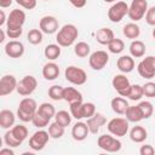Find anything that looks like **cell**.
Instances as JSON below:
<instances>
[{"mask_svg": "<svg viewBox=\"0 0 155 155\" xmlns=\"http://www.w3.org/2000/svg\"><path fill=\"white\" fill-rule=\"evenodd\" d=\"M130 54L133 58H142L145 54V45L143 41L140 40H132V42L130 44Z\"/></svg>", "mask_w": 155, "mask_h": 155, "instance_id": "26", "label": "cell"}, {"mask_svg": "<svg viewBox=\"0 0 155 155\" xmlns=\"http://www.w3.org/2000/svg\"><path fill=\"white\" fill-rule=\"evenodd\" d=\"M74 53L78 57H80V58H85V57H87V56L91 54V47H90V45L87 42L79 41L74 46Z\"/></svg>", "mask_w": 155, "mask_h": 155, "instance_id": "30", "label": "cell"}, {"mask_svg": "<svg viewBox=\"0 0 155 155\" xmlns=\"http://www.w3.org/2000/svg\"><path fill=\"white\" fill-rule=\"evenodd\" d=\"M71 117H73L71 114L68 113L67 110H59L54 115V121L58 122L63 127H68L71 124Z\"/></svg>", "mask_w": 155, "mask_h": 155, "instance_id": "32", "label": "cell"}, {"mask_svg": "<svg viewBox=\"0 0 155 155\" xmlns=\"http://www.w3.org/2000/svg\"><path fill=\"white\" fill-rule=\"evenodd\" d=\"M86 124L88 126L90 133L97 134L99 132V128L107 124V119H105V116L102 113H96L93 116H91V117L87 119Z\"/></svg>", "mask_w": 155, "mask_h": 155, "instance_id": "17", "label": "cell"}, {"mask_svg": "<svg viewBox=\"0 0 155 155\" xmlns=\"http://www.w3.org/2000/svg\"><path fill=\"white\" fill-rule=\"evenodd\" d=\"M38 113H40L42 116H45V117H47L48 120H51V119L54 117V115H56V109H54L53 104L47 103V102H44V103H41V104L38 107Z\"/></svg>", "mask_w": 155, "mask_h": 155, "instance_id": "31", "label": "cell"}, {"mask_svg": "<svg viewBox=\"0 0 155 155\" xmlns=\"http://www.w3.org/2000/svg\"><path fill=\"white\" fill-rule=\"evenodd\" d=\"M13 0H0V7L1 8H7L12 5Z\"/></svg>", "mask_w": 155, "mask_h": 155, "instance_id": "51", "label": "cell"}, {"mask_svg": "<svg viewBox=\"0 0 155 155\" xmlns=\"http://www.w3.org/2000/svg\"><path fill=\"white\" fill-rule=\"evenodd\" d=\"M107 46H108L109 52H111L114 54H119L125 50V42L121 39H117V38H114Z\"/></svg>", "mask_w": 155, "mask_h": 155, "instance_id": "34", "label": "cell"}, {"mask_svg": "<svg viewBox=\"0 0 155 155\" xmlns=\"http://www.w3.org/2000/svg\"><path fill=\"white\" fill-rule=\"evenodd\" d=\"M11 132L13 133V136L18 139V140H21L22 143L27 139V137H28V128L24 126V125H21V124H18V125H13L11 128Z\"/></svg>", "mask_w": 155, "mask_h": 155, "instance_id": "33", "label": "cell"}, {"mask_svg": "<svg viewBox=\"0 0 155 155\" xmlns=\"http://www.w3.org/2000/svg\"><path fill=\"white\" fill-rule=\"evenodd\" d=\"M137 71L144 79H153L155 76V57L148 56L143 58L137 65Z\"/></svg>", "mask_w": 155, "mask_h": 155, "instance_id": "9", "label": "cell"}, {"mask_svg": "<svg viewBox=\"0 0 155 155\" xmlns=\"http://www.w3.org/2000/svg\"><path fill=\"white\" fill-rule=\"evenodd\" d=\"M25 23V12L19 8H15L10 12L6 22V29H22Z\"/></svg>", "mask_w": 155, "mask_h": 155, "instance_id": "12", "label": "cell"}, {"mask_svg": "<svg viewBox=\"0 0 155 155\" xmlns=\"http://www.w3.org/2000/svg\"><path fill=\"white\" fill-rule=\"evenodd\" d=\"M128 13V5L125 1H116L114 2L110 8L108 10V18L113 23H119L124 19L125 16Z\"/></svg>", "mask_w": 155, "mask_h": 155, "instance_id": "7", "label": "cell"}, {"mask_svg": "<svg viewBox=\"0 0 155 155\" xmlns=\"http://www.w3.org/2000/svg\"><path fill=\"white\" fill-rule=\"evenodd\" d=\"M116 67L124 74L131 73L134 69V59H133V57L131 54L130 56L128 54H124V56H121V57L117 58Z\"/></svg>", "mask_w": 155, "mask_h": 155, "instance_id": "19", "label": "cell"}, {"mask_svg": "<svg viewBox=\"0 0 155 155\" xmlns=\"http://www.w3.org/2000/svg\"><path fill=\"white\" fill-rule=\"evenodd\" d=\"M36 110H38L36 102L30 97H25L19 102L17 109V117L23 122H29V121L31 122Z\"/></svg>", "mask_w": 155, "mask_h": 155, "instance_id": "2", "label": "cell"}, {"mask_svg": "<svg viewBox=\"0 0 155 155\" xmlns=\"http://www.w3.org/2000/svg\"><path fill=\"white\" fill-rule=\"evenodd\" d=\"M5 35H6V30L5 29H0V42L5 41Z\"/></svg>", "mask_w": 155, "mask_h": 155, "instance_id": "53", "label": "cell"}, {"mask_svg": "<svg viewBox=\"0 0 155 155\" xmlns=\"http://www.w3.org/2000/svg\"><path fill=\"white\" fill-rule=\"evenodd\" d=\"M5 30H6V35L13 40L18 39L23 33V29H5Z\"/></svg>", "mask_w": 155, "mask_h": 155, "instance_id": "48", "label": "cell"}, {"mask_svg": "<svg viewBox=\"0 0 155 155\" xmlns=\"http://www.w3.org/2000/svg\"><path fill=\"white\" fill-rule=\"evenodd\" d=\"M130 138L134 143H143L148 138V132L143 126H133L130 131Z\"/></svg>", "mask_w": 155, "mask_h": 155, "instance_id": "25", "label": "cell"}, {"mask_svg": "<svg viewBox=\"0 0 155 155\" xmlns=\"http://www.w3.org/2000/svg\"><path fill=\"white\" fill-rule=\"evenodd\" d=\"M139 154L140 155H154L155 154V148L150 144H144L139 148Z\"/></svg>", "mask_w": 155, "mask_h": 155, "instance_id": "47", "label": "cell"}, {"mask_svg": "<svg viewBox=\"0 0 155 155\" xmlns=\"http://www.w3.org/2000/svg\"><path fill=\"white\" fill-rule=\"evenodd\" d=\"M109 62V54L103 51L98 50L90 54L88 57V64L93 70H102Z\"/></svg>", "mask_w": 155, "mask_h": 155, "instance_id": "11", "label": "cell"}, {"mask_svg": "<svg viewBox=\"0 0 155 155\" xmlns=\"http://www.w3.org/2000/svg\"><path fill=\"white\" fill-rule=\"evenodd\" d=\"M107 128L110 134L115 137H124L128 132V120L125 117H114L107 124Z\"/></svg>", "mask_w": 155, "mask_h": 155, "instance_id": "6", "label": "cell"}, {"mask_svg": "<svg viewBox=\"0 0 155 155\" xmlns=\"http://www.w3.org/2000/svg\"><path fill=\"white\" fill-rule=\"evenodd\" d=\"M16 121V115L8 109H2L0 111V127L4 130H10Z\"/></svg>", "mask_w": 155, "mask_h": 155, "instance_id": "20", "label": "cell"}, {"mask_svg": "<svg viewBox=\"0 0 155 155\" xmlns=\"http://www.w3.org/2000/svg\"><path fill=\"white\" fill-rule=\"evenodd\" d=\"M17 85H18V81L13 75L11 74L4 75L0 80V96L5 97L7 94H11L17 88Z\"/></svg>", "mask_w": 155, "mask_h": 155, "instance_id": "14", "label": "cell"}, {"mask_svg": "<svg viewBox=\"0 0 155 155\" xmlns=\"http://www.w3.org/2000/svg\"><path fill=\"white\" fill-rule=\"evenodd\" d=\"M144 17H145V22H147L149 25L155 27V6L149 7Z\"/></svg>", "mask_w": 155, "mask_h": 155, "instance_id": "45", "label": "cell"}, {"mask_svg": "<svg viewBox=\"0 0 155 155\" xmlns=\"http://www.w3.org/2000/svg\"><path fill=\"white\" fill-rule=\"evenodd\" d=\"M122 34L124 36H126L127 39H131V40H136L139 38L140 35V28L137 23L134 22H131V23H127L124 25L122 28Z\"/></svg>", "mask_w": 155, "mask_h": 155, "instance_id": "24", "label": "cell"}, {"mask_svg": "<svg viewBox=\"0 0 155 155\" xmlns=\"http://www.w3.org/2000/svg\"><path fill=\"white\" fill-rule=\"evenodd\" d=\"M64 78L67 81H69L70 84L76 85V86H81V85L86 84V81H87L86 71L79 67H75V65H69L65 68Z\"/></svg>", "mask_w": 155, "mask_h": 155, "instance_id": "3", "label": "cell"}, {"mask_svg": "<svg viewBox=\"0 0 155 155\" xmlns=\"http://www.w3.org/2000/svg\"><path fill=\"white\" fill-rule=\"evenodd\" d=\"M96 114V105L91 102H85L82 103V117L88 119Z\"/></svg>", "mask_w": 155, "mask_h": 155, "instance_id": "43", "label": "cell"}, {"mask_svg": "<svg viewBox=\"0 0 155 155\" xmlns=\"http://www.w3.org/2000/svg\"><path fill=\"white\" fill-rule=\"evenodd\" d=\"M63 90H64L63 86L53 85L48 88V97L52 101H62L63 99Z\"/></svg>", "mask_w": 155, "mask_h": 155, "instance_id": "38", "label": "cell"}, {"mask_svg": "<svg viewBox=\"0 0 155 155\" xmlns=\"http://www.w3.org/2000/svg\"><path fill=\"white\" fill-rule=\"evenodd\" d=\"M111 85H113L114 90H115L121 97H127V96H128L131 84H130L128 78H126V75H125L124 73H122V74H116V75L113 78V80H111Z\"/></svg>", "mask_w": 155, "mask_h": 155, "instance_id": "13", "label": "cell"}, {"mask_svg": "<svg viewBox=\"0 0 155 155\" xmlns=\"http://www.w3.org/2000/svg\"><path fill=\"white\" fill-rule=\"evenodd\" d=\"M31 124L35 126V127H38V128H44V127H46L48 124H50V120L47 119V117H45V116H42L40 113H38V110H36V113H35V115H34V117H33V120H31Z\"/></svg>", "mask_w": 155, "mask_h": 155, "instance_id": "42", "label": "cell"}, {"mask_svg": "<svg viewBox=\"0 0 155 155\" xmlns=\"http://www.w3.org/2000/svg\"><path fill=\"white\" fill-rule=\"evenodd\" d=\"M50 133L48 131H45V130H39L36 131L30 138H29V147L31 150L34 151H39V150H42L46 144L48 143V139H50Z\"/></svg>", "mask_w": 155, "mask_h": 155, "instance_id": "10", "label": "cell"}, {"mask_svg": "<svg viewBox=\"0 0 155 155\" xmlns=\"http://www.w3.org/2000/svg\"><path fill=\"white\" fill-rule=\"evenodd\" d=\"M69 2L75 7V8H82L86 6L87 0H69Z\"/></svg>", "mask_w": 155, "mask_h": 155, "instance_id": "49", "label": "cell"}, {"mask_svg": "<svg viewBox=\"0 0 155 155\" xmlns=\"http://www.w3.org/2000/svg\"><path fill=\"white\" fill-rule=\"evenodd\" d=\"M16 2L21 6V7H23V8H25V10H33V8H35L36 7V0H16Z\"/></svg>", "mask_w": 155, "mask_h": 155, "instance_id": "46", "label": "cell"}, {"mask_svg": "<svg viewBox=\"0 0 155 155\" xmlns=\"http://www.w3.org/2000/svg\"><path fill=\"white\" fill-rule=\"evenodd\" d=\"M39 28L44 34H54L58 28V21L54 16H44L39 22Z\"/></svg>", "mask_w": 155, "mask_h": 155, "instance_id": "15", "label": "cell"}, {"mask_svg": "<svg viewBox=\"0 0 155 155\" xmlns=\"http://www.w3.org/2000/svg\"><path fill=\"white\" fill-rule=\"evenodd\" d=\"M143 96H144V93H143V86L142 85H138V84L131 85L130 92H128V96H127L128 99H131V101H140V98Z\"/></svg>", "mask_w": 155, "mask_h": 155, "instance_id": "36", "label": "cell"}, {"mask_svg": "<svg viewBox=\"0 0 155 155\" xmlns=\"http://www.w3.org/2000/svg\"><path fill=\"white\" fill-rule=\"evenodd\" d=\"M97 145L108 153H117L121 150V142L120 139H117V137L115 136H110V134H102L98 137L97 139Z\"/></svg>", "mask_w": 155, "mask_h": 155, "instance_id": "4", "label": "cell"}, {"mask_svg": "<svg viewBox=\"0 0 155 155\" xmlns=\"http://www.w3.org/2000/svg\"><path fill=\"white\" fill-rule=\"evenodd\" d=\"M63 101L70 103L82 101V94L80 91H78L75 87H64L63 90Z\"/></svg>", "mask_w": 155, "mask_h": 155, "instance_id": "27", "label": "cell"}, {"mask_svg": "<svg viewBox=\"0 0 155 155\" xmlns=\"http://www.w3.org/2000/svg\"><path fill=\"white\" fill-rule=\"evenodd\" d=\"M36 87H38V80L33 75H25L18 81L16 91L18 92L19 96L28 97L36 90Z\"/></svg>", "mask_w": 155, "mask_h": 155, "instance_id": "8", "label": "cell"}, {"mask_svg": "<svg viewBox=\"0 0 155 155\" xmlns=\"http://www.w3.org/2000/svg\"><path fill=\"white\" fill-rule=\"evenodd\" d=\"M94 36H96L97 42L101 44V45H108L115 38L114 31L110 28H101V29H98L96 31Z\"/></svg>", "mask_w": 155, "mask_h": 155, "instance_id": "22", "label": "cell"}, {"mask_svg": "<svg viewBox=\"0 0 155 155\" xmlns=\"http://www.w3.org/2000/svg\"><path fill=\"white\" fill-rule=\"evenodd\" d=\"M64 128L63 126H61L58 122H51L48 125V133H50V137L53 138V139H58L61 138L63 134H64Z\"/></svg>", "mask_w": 155, "mask_h": 155, "instance_id": "35", "label": "cell"}, {"mask_svg": "<svg viewBox=\"0 0 155 155\" xmlns=\"http://www.w3.org/2000/svg\"><path fill=\"white\" fill-rule=\"evenodd\" d=\"M138 107H139L144 119H149L153 115V113H154V107H153V104L149 101H142L138 104Z\"/></svg>", "mask_w": 155, "mask_h": 155, "instance_id": "41", "label": "cell"}, {"mask_svg": "<svg viewBox=\"0 0 155 155\" xmlns=\"http://www.w3.org/2000/svg\"><path fill=\"white\" fill-rule=\"evenodd\" d=\"M78 36H79L78 28L74 24L68 23V24H64L57 31L56 41H57V44L61 47H69V46H71L75 42V40L78 39Z\"/></svg>", "mask_w": 155, "mask_h": 155, "instance_id": "1", "label": "cell"}, {"mask_svg": "<svg viewBox=\"0 0 155 155\" xmlns=\"http://www.w3.org/2000/svg\"><path fill=\"white\" fill-rule=\"evenodd\" d=\"M82 101H79V102H74V103H70V114L74 119L76 120H81L84 119L82 117Z\"/></svg>", "mask_w": 155, "mask_h": 155, "instance_id": "39", "label": "cell"}, {"mask_svg": "<svg viewBox=\"0 0 155 155\" xmlns=\"http://www.w3.org/2000/svg\"><path fill=\"white\" fill-rule=\"evenodd\" d=\"M44 1H50V0H44Z\"/></svg>", "mask_w": 155, "mask_h": 155, "instance_id": "56", "label": "cell"}, {"mask_svg": "<svg viewBox=\"0 0 155 155\" xmlns=\"http://www.w3.org/2000/svg\"><path fill=\"white\" fill-rule=\"evenodd\" d=\"M0 15H1V19H0V27H2L4 24H6L7 19H6V15H5L4 10H1V11H0Z\"/></svg>", "mask_w": 155, "mask_h": 155, "instance_id": "52", "label": "cell"}, {"mask_svg": "<svg viewBox=\"0 0 155 155\" xmlns=\"http://www.w3.org/2000/svg\"><path fill=\"white\" fill-rule=\"evenodd\" d=\"M142 86H143V93H144L145 97L155 98V82L148 81Z\"/></svg>", "mask_w": 155, "mask_h": 155, "instance_id": "44", "label": "cell"}, {"mask_svg": "<svg viewBox=\"0 0 155 155\" xmlns=\"http://www.w3.org/2000/svg\"><path fill=\"white\" fill-rule=\"evenodd\" d=\"M42 31L40 29H30L27 35V40L31 45H39L42 42Z\"/></svg>", "mask_w": 155, "mask_h": 155, "instance_id": "37", "label": "cell"}, {"mask_svg": "<svg viewBox=\"0 0 155 155\" xmlns=\"http://www.w3.org/2000/svg\"><path fill=\"white\" fill-rule=\"evenodd\" d=\"M88 133H90L88 126L86 122H82V121H78L71 128V137H73V139H75L78 142L85 140L87 138Z\"/></svg>", "mask_w": 155, "mask_h": 155, "instance_id": "18", "label": "cell"}, {"mask_svg": "<svg viewBox=\"0 0 155 155\" xmlns=\"http://www.w3.org/2000/svg\"><path fill=\"white\" fill-rule=\"evenodd\" d=\"M153 38L155 39V27H154V29H153Z\"/></svg>", "mask_w": 155, "mask_h": 155, "instance_id": "55", "label": "cell"}, {"mask_svg": "<svg viewBox=\"0 0 155 155\" xmlns=\"http://www.w3.org/2000/svg\"><path fill=\"white\" fill-rule=\"evenodd\" d=\"M41 73H42V76L46 80L52 81V80L58 78V75H59V67L54 62H47L42 67V71Z\"/></svg>", "mask_w": 155, "mask_h": 155, "instance_id": "21", "label": "cell"}, {"mask_svg": "<svg viewBox=\"0 0 155 155\" xmlns=\"http://www.w3.org/2000/svg\"><path fill=\"white\" fill-rule=\"evenodd\" d=\"M148 1L147 0H132L131 5L128 6V18L132 22H138L143 19L148 11Z\"/></svg>", "mask_w": 155, "mask_h": 155, "instance_id": "5", "label": "cell"}, {"mask_svg": "<svg viewBox=\"0 0 155 155\" xmlns=\"http://www.w3.org/2000/svg\"><path fill=\"white\" fill-rule=\"evenodd\" d=\"M44 54L48 61H54L61 56V46L58 44H50L45 47Z\"/></svg>", "mask_w": 155, "mask_h": 155, "instance_id": "29", "label": "cell"}, {"mask_svg": "<svg viewBox=\"0 0 155 155\" xmlns=\"http://www.w3.org/2000/svg\"><path fill=\"white\" fill-rule=\"evenodd\" d=\"M0 155H15V151L12 150L11 147H7V148L0 149Z\"/></svg>", "mask_w": 155, "mask_h": 155, "instance_id": "50", "label": "cell"}, {"mask_svg": "<svg viewBox=\"0 0 155 155\" xmlns=\"http://www.w3.org/2000/svg\"><path fill=\"white\" fill-rule=\"evenodd\" d=\"M110 107L113 109L114 113L119 114V115H125L127 108H128V102L126 101V98L124 97H114L110 102Z\"/></svg>", "mask_w": 155, "mask_h": 155, "instance_id": "23", "label": "cell"}, {"mask_svg": "<svg viewBox=\"0 0 155 155\" xmlns=\"http://www.w3.org/2000/svg\"><path fill=\"white\" fill-rule=\"evenodd\" d=\"M125 116L128 120V122H134V124L139 122V121H142L144 119L138 105H128V108H127V110L125 113Z\"/></svg>", "mask_w": 155, "mask_h": 155, "instance_id": "28", "label": "cell"}, {"mask_svg": "<svg viewBox=\"0 0 155 155\" xmlns=\"http://www.w3.org/2000/svg\"><path fill=\"white\" fill-rule=\"evenodd\" d=\"M4 143H5L7 147H11V148H17V147H19V145L22 144V142L18 140V139L13 136V133L11 132V130H7L6 133L4 134Z\"/></svg>", "mask_w": 155, "mask_h": 155, "instance_id": "40", "label": "cell"}, {"mask_svg": "<svg viewBox=\"0 0 155 155\" xmlns=\"http://www.w3.org/2000/svg\"><path fill=\"white\" fill-rule=\"evenodd\" d=\"M5 53L10 58H21L24 54V45L18 40H11L8 41L5 47Z\"/></svg>", "mask_w": 155, "mask_h": 155, "instance_id": "16", "label": "cell"}, {"mask_svg": "<svg viewBox=\"0 0 155 155\" xmlns=\"http://www.w3.org/2000/svg\"><path fill=\"white\" fill-rule=\"evenodd\" d=\"M104 2H116V1H120V0H103Z\"/></svg>", "mask_w": 155, "mask_h": 155, "instance_id": "54", "label": "cell"}]
</instances>
